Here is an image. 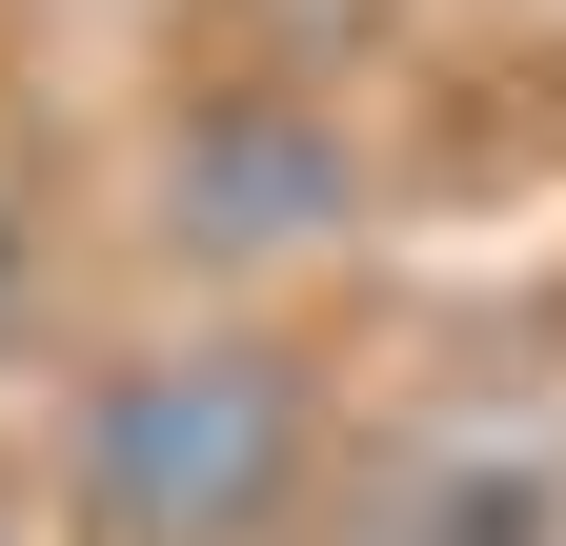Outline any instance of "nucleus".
<instances>
[{"mask_svg": "<svg viewBox=\"0 0 566 546\" xmlns=\"http://www.w3.org/2000/svg\"><path fill=\"white\" fill-rule=\"evenodd\" d=\"M304 486H324V365L283 324H163L61 426L82 546H283Z\"/></svg>", "mask_w": 566, "mask_h": 546, "instance_id": "nucleus-1", "label": "nucleus"}, {"mask_svg": "<svg viewBox=\"0 0 566 546\" xmlns=\"http://www.w3.org/2000/svg\"><path fill=\"white\" fill-rule=\"evenodd\" d=\"M344 223H365V143H344L324 102H283V82L202 102L182 143H163V243L182 263H304Z\"/></svg>", "mask_w": 566, "mask_h": 546, "instance_id": "nucleus-2", "label": "nucleus"}, {"mask_svg": "<svg viewBox=\"0 0 566 546\" xmlns=\"http://www.w3.org/2000/svg\"><path fill=\"white\" fill-rule=\"evenodd\" d=\"M324 546H566V465L506 445V426H446V445H385L344 486Z\"/></svg>", "mask_w": 566, "mask_h": 546, "instance_id": "nucleus-3", "label": "nucleus"}]
</instances>
